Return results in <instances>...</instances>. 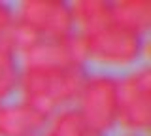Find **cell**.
Returning a JSON list of instances; mask_svg holds the SVG:
<instances>
[{
	"label": "cell",
	"instance_id": "1",
	"mask_svg": "<svg viewBox=\"0 0 151 136\" xmlns=\"http://www.w3.org/2000/svg\"><path fill=\"white\" fill-rule=\"evenodd\" d=\"M117 125L129 134H140L151 127V68H134L117 78Z\"/></svg>",
	"mask_w": 151,
	"mask_h": 136
},
{
	"label": "cell",
	"instance_id": "2",
	"mask_svg": "<svg viewBox=\"0 0 151 136\" xmlns=\"http://www.w3.org/2000/svg\"><path fill=\"white\" fill-rule=\"evenodd\" d=\"M87 68H28L21 66L19 89L21 98L44 96L57 106L66 108L76 102L78 93L87 76Z\"/></svg>",
	"mask_w": 151,
	"mask_h": 136
},
{
	"label": "cell",
	"instance_id": "3",
	"mask_svg": "<svg viewBox=\"0 0 151 136\" xmlns=\"http://www.w3.org/2000/svg\"><path fill=\"white\" fill-rule=\"evenodd\" d=\"M76 110L87 129L106 134L117 127V78L110 74H87L76 98Z\"/></svg>",
	"mask_w": 151,
	"mask_h": 136
},
{
	"label": "cell",
	"instance_id": "4",
	"mask_svg": "<svg viewBox=\"0 0 151 136\" xmlns=\"http://www.w3.org/2000/svg\"><path fill=\"white\" fill-rule=\"evenodd\" d=\"M144 42H145L144 36H138L134 32L110 25L106 30L87 38L89 60L113 68L134 66L142 57Z\"/></svg>",
	"mask_w": 151,
	"mask_h": 136
},
{
	"label": "cell",
	"instance_id": "5",
	"mask_svg": "<svg viewBox=\"0 0 151 136\" xmlns=\"http://www.w3.org/2000/svg\"><path fill=\"white\" fill-rule=\"evenodd\" d=\"M15 19L38 30L44 40H64L76 32L70 4L64 0H23Z\"/></svg>",
	"mask_w": 151,
	"mask_h": 136
},
{
	"label": "cell",
	"instance_id": "6",
	"mask_svg": "<svg viewBox=\"0 0 151 136\" xmlns=\"http://www.w3.org/2000/svg\"><path fill=\"white\" fill-rule=\"evenodd\" d=\"M47 117L25 102L0 104V136H36L45 129Z\"/></svg>",
	"mask_w": 151,
	"mask_h": 136
},
{
	"label": "cell",
	"instance_id": "7",
	"mask_svg": "<svg viewBox=\"0 0 151 136\" xmlns=\"http://www.w3.org/2000/svg\"><path fill=\"white\" fill-rule=\"evenodd\" d=\"M70 4L76 32L94 36L111 25V2L108 0H76Z\"/></svg>",
	"mask_w": 151,
	"mask_h": 136
},
{
	"label": "cell",
	"instance_id": "8",
	"mask_svg": "<svg viewBox=\"0 0 151 136\" xmlns=\"http://www.w3.org/2000/svg\"><path fill=\"white\" fill-rule=\"evenodd\" d=\"M111 25L145 38L151 30V2L149 0L111 2Z\"/></svg>",
	"mask_w": 151,
	"mask_h": 136
},
{
	"label": "cell",
	"instance_id": "9",
	"mask_svg": "<svg viewBox=\"0 0 151 136\" xmlns=\"http://www.w3.org/2000/svg\"><path fill=\"white\" fill-rule=\"evenodd\" d=\"M19 59H21V66L28 68H79L70 59L64 40H42Z\"/></svg>",
	"mask_w": 151,
	"mask_h": 136
},
{
	"label": "cell",
	"instance_id": "10",
	"mask_svg": "<svg viewBox=\"0 0 151 136\" xmlns=\"http://www.w3.org/2000/svg\"><path fill=\"white\" fill-rule=\"evenodd\" d=\"M21 63L6 38H0V104L19 89Z\"/></svg>",
	"mask_w": 151,
	"mask_h": 136
},
{
	"label": "cell",
	"instance_id": "11",
	"mask_svg": "<svg viewBox=\"0 0 151 136\" xmlns=\"http://www.w3.org/2000/svg\"><path fill=\"white\" fill-rule=\"evenodd\" d=\"M85 130L87 125L81 114L72 106L57 110L45 125V136H81Z\"/></svg>",
	"mask_w": 151,
	"mask_h": 136
},
{
	"label": "cell",
	"instance_id": "12",
	"mask_svg": "<svg viewBox=\"0 0 151 136\" xmlns=\"http://www.w3.org/2000/svg\"><path fill=\"white\" fill-rule=\"evenodd\" d=\"M4 38L8 40L9 47L15 51L17 57L25 55L27 51H30L34 45H38L42 40H44L38 30H34L32 27H28L27 23L17 21V19H15V23L12 25V29L8 30V34L4 36Z\"/></svg>",
	"mask_w": 151,
	"mask_h": 136
},
{
	"label": "cell",
	"instance_id": "13",
	"mask_svg": "<svg viewBox=\"0 0 151 136\" xmlns=\"http://www.w3.org/2000/svg\"><path fill=\"white\" fill-rule=\"evenodd\" d=\"M15 23V12L13 8L6 2H0V38L8 34V30L12 29V25Z\"/></svg>",
	"mask_w": 151,
	"mask_h": 136
},
{
	"label": "cell",
	"instance_id": "14",
	"mask_svg": "<svg viewBox=\"0 0 151 136\" xmlns=\"http://www.w3.org/2000/svg\"><path fill=\"white\" fill-rule=\"evenodd\" d=\"M81 136H106V134H100V132H96V130H91V129H87Z\"/></svg>",
	"mask_w": 151,
	"mask_h": 136
},
{
	"label": "cell",
	"instance_id": "15",
	"mask_svg": "<svg viewBox=\"0 0 151 136\" xmlns=\"http://www.w3.org/2000/svg\"><path fill=\"white\" fill-rule=\"evenodd\" d=\"M125 136H140V134H125Z\"/></svg>",
	"mask_w": 151,
	"mask_h": 136
}]
</instances>
